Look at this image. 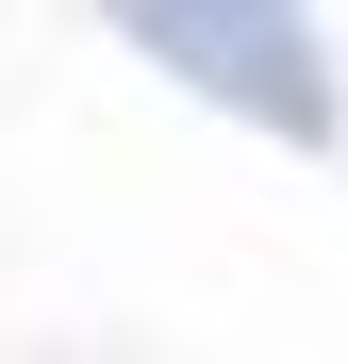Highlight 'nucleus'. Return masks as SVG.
Returning <instances> with one entry per match:
<instances>
[{
  "mask_svg": "<svg viewBox=\"0 0 348 364\" xmlns=\"http://www.w3.org/2000/svg\"><path fill=\"white\" fill-rule=\"evenodd\" d=\"M133 50H166V67L216 83V100H265V133L332 149V50L299 17H133Z\"/></svg>",
  "mask_w": 348,
  "mask_h": 364,
  "instance_id": "nucleus-1",
  "label": "nucleus"
}]
</instances>
